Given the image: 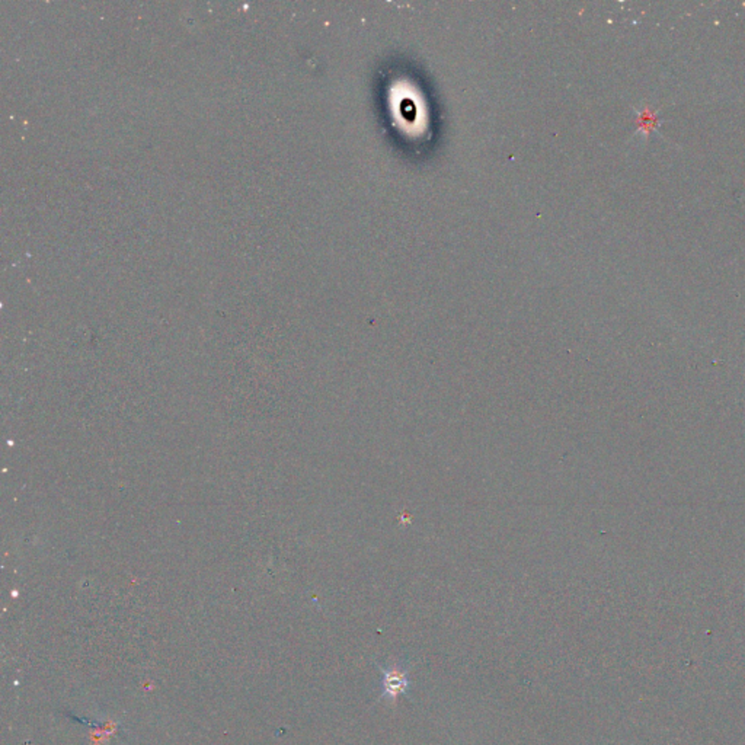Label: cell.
<instances>
[{"instance_id": "cell-1", "label": "cell", "mask_w": 745, "mask_h": 745, "mask_svg": "<svg viewBox=\"0 0 745 745\" xmlns=\"http://www.w3.org/2000/svg\"><path fill=\"white\" fill-rule=\"evenodd\" d=\"M383 675V693L382 699L391 700L396 703L399 697L407 696L409 690V678H408V670L403 665L398 664H389L387 666L378 665Z\"/></svg>"}]
</instances>
